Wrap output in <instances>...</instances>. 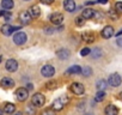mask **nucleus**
<instances>
[{
  "label": "nucleus",
  "mask_w": 122,
  "mask_h": 115,
  "mask_svg": "<svg viewBox=\"0 0 122 115\" xmlns=\"http://www.w3.org/2000/svg\"><path fill=\"white\" fill-rule=\"evenodd\" d=\"M84 23H85V18L84 17H77L76 18V24L78 25V26H81V25H84Z\"/></svg>",
  "instance_id": "obj_30"
},
{
  "label": "nucleus",
  "mask_w": 122,
  "mask_h": 115,
  "mask_svg": "<svg viewBox=\"0 0 122 115\" xmlns=\"http://www.w3.org/2000/svg\"><path fill=\"white\" fill-rule=\"evenodd\" d=\"M43 115H54V113H53L51 110H47V111L43 113Z\"/></svg>",
  "instance_id": "obj_36"
},
{
  "label": "nucleus",
  "mask_w": 122,
  "mask_h": 115,
  "mask_svg": "<svg viewBox=\"0 0 122 115\" xmlns=\"http://www.w3.org/2000/svg\"><path fill=\"white\" fill-rule=\"evenodd\" d=\"M90 53H91L90 48H83V49L80 50V55H81V56H86V55H89Z\"/></svg>",
  "instance_id": "obj_32"
},
{
  "label": "nucleus",
  "mask_w": 122,
  "mask_h": 115,
  "mask_svg": "<svg viewBox=\"0 0 122 115\" xmlns=\"http://www.w3.org/2000/svg\"><path fill=\"white\" fill-rule=\"evenodd\" d=\"M71 90H72V92L76 94V95H83L84 91H85V88H84V85H83L81 83L76 82V83H73V84L71 85Z\"/></svg>",
  "instance_id": "obj_8"
},
{
  "label": "nucleus",
  "mask_w": 122,
  "mask_h": 115,
  "mask_svg": "<svg viewBox=\"0 0 122 115\" xmlns=\"http://www.w3.org/2000/svg\"><path fill=\"white\" fill-rule=\"evenodd\" d=\"M105 98V92L104 91H98L95 96V101L96 102H102L103 99Z\"/></svg>",
  "instance_id": "obj_24"
},
{
  "label": "nucleus",
  "mask_w": 122,
  "mask_h": 115,
  "mask_svg": "<svg viewBox=\"0 0 122 115\" xmlns=\"http://www.w3.org/2000/svg\"><path fill=\"white\" fill-rule=\"evenodd\" d=\"M31 103H32L34 107H42L46 103V98H44V96L42 94L38 92V94H35L31 97Z\"/></svg>",
  "instance_id": "obj_1"
},
{
  "label": "nucleus",
  "mask_w": 122,
  "mask_h": 115,
  "mask_svg": "<svg viewBox=\"0 0 122 115\" xmlns=\"http://www.w3.org/2000/svg\"><path fill=\"white\" fill-rule=\"evenodd\" d=\"M121 82H122V79H121V77H120L118 73H112V74L109 77V79H108L109 85H110V86H114V88L118 86V85L121 84Z\"/></svg>",
  "instance_id": "obj_4"
},
{
  "label": "nucleus",
  "mask_w": 122,
  "mask_h": 115,
  "mask_svg": "<svg viewBox=\"0 0 122 115\" xmlns=\"http://www.w3.org/2000/svg\"><path fill=\"white\" fill-rule=\"evenodd\" d=\"M25 1H29V0H25Z\"/></svg>",
  "instance_id": "obj_46"
},
{
  "label": "nucleus",
  "mask_w": 122,
  "mask_h": 115,
  "mask_svg": "<svg viewBox=\"0 0 122 115\" xmlns=\"http://www.w3.org/2000/svg\"><path fill=\"white\" fill-rule=\"evenodd\" d=\"M118 114V109L116 105L114 104H109L105 108V115H117Z\"/></svg>",
  "instance_id": "obj_17"
},
{
  "label": "nucleus",
  "mask_w": 122,
  "mask_h": 115,
  "mask_svg": "<svg viewBox=\"0 0 122 115\" xmlns=\"http://www.w3.org/2000/svg\"><path fill=\"white\" fill-rule=\"evenodd\" d=\"M56 55L60 58L61 60H65V59H68V56H70V50L65 49V48H61L56 52Z\"/></svg>",
  "instance_id": "obj_16"
},
{
  "label": "nucleus",
  "mask_w": 122,
  "mask_h": 115,
  "mask_svg": "<svg viewBox=\"0 0 122 115\" xmlns=\"http://www.w3.org/2000/svg\"><path fill=\"white\" fill-rule=\"evenodd\" d=\"M107 86H108V82H105L104 79H101V80L97 82V89H98V91H104L107 89Z\"/></svg>",
  "instance_id": "obj_23"
},
{
  "label": "nucleus",
  "mask_w": 122,
  "mask_h": 115,
  "mask_svg": "<svg viewBox=\"0 0 122 115\" xmlns=\"http://www.w3.org/2000/svg\"><path fill=\"white\" fill-rule=\"evenodd\" d=\"M26 113H28V114H30V115H34V114H35L34 105H29V107H26Z\"/></svg>",
  "instance_id": "obj_33"
},
{
  "label": "nucleus",
  "mask_w": 122,
  "mask_h": 115,
  "mask_svg": "<svg viewBox=\"0 0 122 115\" xmlns=\"http://www.w3.org/2000/svg\"><path fill=\"white\" fill-rule=\"evenodd\" d=\"M32 89H34V85H32V84H28V85H26V90H28V91H29V90H32Z\"/></svg>",
  "instance_id": "obj_37"
},
{
  "label": "nucleus",
  "mask_w": 122,
  "mask_h": 115,
  "mask_svg": "<svg viewBox=\"0 0 122 115\" xmlns=\"http://www.w3.org/2000/svg\"><path fill=\"white\" fill-rule=\"evenodd\" d=\"M68 102V98L66 97V96H61V97H59L56 101H54V103H53V108H54V110H61L65 105H66V103Z\"/></svg>",
  "instance_id": "obj_2"
},
{
  "label": "nucleus",
  "mask_w": 122,
  "mask_h": 115,
  "mask_svg": "<svg viewBox=\"0 0 122 115\" xmlns=\"http://www.w3.org/2000/svg\"><path fill=\"white\" fill-rule=\"evenodd\" d=\"M49 19H50V22H51L53 24L59 25V24L62 23V21H64V16L61 15L60 12H54V13H51V15H50Z\"/></svg>",
  "instance_id": "obj_9"
},
{
  "label": "nucleus",
  "mask_w": 122,
  "mask_h": 115,
  "mask_svg": "<svg viewBox=\"0 0 122 115\" xmlns=\"http://www.w3.org/2000/svg\"><path fill=\"white\" fill-rule=\"evenodd\" d=\"M93 16H95V10H92V9H85L81 15V17H84L85 19H91V18H93Z\"/></svg>",
  "instance_id": "obj_20"
},
{
  "label": "nucleus",
  "mask_w": 122,
  "mask_h": 115,
  "mask_svg": "<svg viewBox=\"0 0 122 115\" xmlns=\"http://www.w3.org/2000/svg\"><path fill=\"white\" fill-rule=\"evenodd\" d=\"M85 115H92V114H85Z\"/></svg>",
  "instance_id": "obj_45"
},
{
  "label": "nucleus",
  "mask_w": 122,
  "mask_h": 115,
  "mask_svg": "<svg viewBox=\"0 0 122 115\" xmlns=\"http://www.w3.org/2000/svg\"><path fill=\"white\" fill-rule=\"evenodd\" d=\"M120 98L122 99V92H120Z\"/></svg>",
  "instance_id": "obj_43"
},
{
  "label": "nucleus",
  "mask_w": 122,
  "mask_h": 115,
  "mask_svg": "<svg viewBox=\"0 0 122 115\" xmlns=\"http://www.w3.org/2000/svg\"><path fill=\"white\" fill-rule=\"evenodd\" d=\"M79 73H81V67L78 66V65L71 66V67L66 71V74H79Z\"/></svg>",
  "instance_id": "obj_18"
},
{
  "label": "nucleus",
  "mask_w": 122,
  "mask_h": 115,
  "mask_svg": "<svg viewBox=\"0 0 122 115\" xmlns=\"http://www.w3.org/2000/svg\"><path fill=\"white\" fill-rule=\"evenodd\" d=\"M0 115H4V111H3L1 109H0Z\"/></svg>",
  "instance_id": "obj_41"
},
{
  "label": "nucleus",
  "mask_w": 122,
  "mask_h": 115,
  "mask_svg": "<svg viewBox=\"0 0 122 115\" xmlns=\"http://www.w3.org/2000/svg\"><path fill=\"white\" fill-rule=\"evenodd\" d=\"M101 55H102V50L99 48H95L92 50V58L93 59H98V58H101Z\"/></svg>",
  "instance_id": "obj_27"
},
{
  "label": "nucleus",
  "mask_w": 122,
  "mask_h": 115,
  "mask_svg": "<svg viewBox=\"0 0 122 115\" xmlns=\"http://www.w3.org/2000/svg\"><path fill=\"white\" fill-rule=\"evenodd\" d=\"M29 96V91L25 89V88H19L17 91H16V98L19 101V102H24Z\"/></svg>",
  "instance_id": "obj_5"
},
{
  "label": "nucleus",
  "mask_w": 122,
  "mask_h": 115,
  "mask_svg": "<svg viewBox=\"0 0 122 115\" xmlns=\"http://www.w3.org/2000/svg\"><path fill=\"white\" fill-rule=\"evenodd\" d=\"M109 16H110V18L114 19V21H116V19L118 18V13H117L115 10H109Z\"/></svg>",
  "instance_id": "obj_29"
},
{
  "label": "nucleus",
  "mask_w": 122,
  "mask_h": 115,
  "mask_svg": "<svg viewBox=\"0 0 122 115\" xmlns=\"http://www.w3.org/2000/svg\"><path fill=\"white\" fill-rule=\"evenodd\" d=\"M46 32H48V34H51V32H53L51 28H46Z\"/></svg>",
  "instance_id": "obj_38"
},
{
  "label": "nucleus",
  "mask_w": 122,
  "mask_h": 115,
  "mask_svg": "<svg viewBox=\"0 0 122 115\" xmlns=\"http://www.w3.org/2000/svg\"><path fill=\"white\" fill-rule=\"evenodd\" d=\"M1 60H3V56H0V63H1Z\"/></svg>",
  "instance_id": "obj_44"
},
{
  "label": "nucleus",
  "mask_w": 122,
  "mask_h": 115,
  "mask_svg": "<svg viewBox=\"0 0 122 115\" xmlns=\"http://www.w3.org/2000/svg\"><path fill=\"white\" fill-rule=\"evenodd\" d=\"M13 42L18 46H22L26 42V34L25 32H17L13 36Z\"/></svg>",
  "instance_id": "obj_7"
},
{
  "label": "nucleus",
  "mask_w": 122,
  "mask_h": 115,
  "mask_svg": "<svg viewBox=\"0 0 122 115\" xmlns=\"http://www.w3.org/2000/svg\"><path fill=\"white\" fill-rule=\"evenodd\" d=\"M16 115H22V113H20V111H18V113H16Z\"/></svg>",
  "instance_id": "obj_42"
},
{
  "label": "nucleus",
  "mask_w": 122,
  "mask_h": 115,
  "mask_svg": "<svg viewBox=\"0 0 122 115\" xmlns=\"http://www.w3.org/2000/svg\"><path fill=\"white\" fill-rule=\"evenodd\" d=\"M121 35H122V30H120V31L117 32V36H121Z\"/></svg>",
  "instance_id": "obj_40"
},
{
  "label": "nucleus",
  "mask_w": 122,
  "mask_h": 115,
  "mask_svg": "<svg viewBox=\"0 0 122 115\" xmlns=\"http://www.w3.org/2000/svg\"><path fill=\"white\" fill-rule=\"evenodd\" d=\"M0 17H4L6 21H9L11 18V13L9 12V10H1L0 11Z\"/></svg>",
  "instance_id": "obj_26"
},
{
  "label": "nucleus",
  "mask_w": 122,
  "mask_h": 115,
  "mask_svg": "<svg viewBox=\"0 0 122 115\" xmlns=\"http://www.w3.org/2000/svg\"><path fill=\"white\" fill-rule=\"evenodd\" d=\"M55 73V68L51 66V65H44L42 68H41V74L46 78H49V77H53Z\"/></svg>",
  "instance_id": "obj_3"
},
{
  "label": "nucleus",
  "mask_w": 122,
  "mask_h": 115,
  "mask_svg": "<svg viewBox=\"0 0 122 115\" xmlns=\"http://www.w3.org/2000/svg\"><path fill=\"white\" fill-rule=\"evenodd\" d=\"M31 18H32V17L30 16L29 11H23V12L19 13V21H20V23L24 24V25L30 24V23H31Z\"/></svg>",
  "instance_id": "obj_10"
},
{
  "label": "nucleus",
  "mask_w": 122,
  "mask_h": 115,
  "mask_svg": "<svg viewBox=\"0 0 122 115\" xmlns=\"http://www.w3.org/2000/svg\"><path fill=\"white\" fill-rule=\"evenodd\" d=\"M17 68H18V63L15 59H9L6 63V70L9 72H15L17 71Z\"/></svg>",
  "instance_id": "obj_12"
},
{
  "label": "nucleus",
  "mask_w": 122,
  "mask_h": 115,
  "mask_svg": "<svg viewBox=\"0 0 122 115\" xmlns=\"http://www.w3.org/2000/svg\"><path fill=\"white\" fill-rule=\"evenodd\" d=\"M18 29H20L19 26H12V25H10V24H4L3 26H1V32L5 35V36H10L13 31H17Z\"/></svg>",
  "instance_id": "obj_6"
},
{
  "label": "nucleus",
  "mask_w": 122,
  "mask_h": 115,
  "mask_svg": "<svg viewBox=\"0 0 122 115\" xmlns=\"http://www.w3.org/2000/svg\"><path fill=\"white\" fill-rule=\"evenodd\" d=\"M115 11L117 13H122V3L121 1H118V3L115 4Z\"/></svg>",
  "instance_id": "obj_31"
},
{
  "label": "nucleus",
  "mask_w": 122,
  "mask_h": 115,
  "mask_svg": "<svg viewBox=\"0 0 122 115\" xmlns=\"http://www.w3.org/2000/svg\"><path fill=\"white\" fill-rule=\"evenodd\" d=\"M41 3H43L46 5H50V4L54 3V0H41Z\"/></svg>",
  "instance_id": "obj_35"
},
{
  "label": "nucleus",
  "mask_w": 122,
  "mask_h": 115,
  "mask_svg": "<svg viewBox=\"0 0 122 115\" xmlns=\"http://www.w3.org/2000/svg\"><path fill=\"white\" fill-rule=\"evenodd\" d=\"M112 35H114V29H112V26H110V25L105 26V28L102 30V36H103L104 38H110Z\"/></svg>",
  "instance_id": "obj_15"
},
{
  "label": "nucleus",
  "mask_w": 122,
  "mask_h": 115,
  "mask_svg": "<svg viewBox=\"0 0 122 115\" xmlns=\"http://www.w3.org/2000/svg\"><path fill=\"white\" fill-rule=\"evenodd\" d=\"M81 37H83V40H84L85 42H87V43L93 42V41H95V38H96L93 32H84V34L81 35Z\"/></svg>",
  "instance_id": "obj_19"
},
{
  "label": "nucleus",
  "mask_w": 122,
  "mask_h": 115,
  "mask_svg": "<svg viewBox=\"0 0 122 115\" xmlns=\"http://www.w3.org/2000/svg\"><path fill=\"white\" fill-rule=\"evenodd\" d=\"M13 5H15L13 0H3V1H1V6L5 10H11L13 7Z\"/></svg>",
  "instance_id": "obj_22"
},
{
  "label": "nucleus",
  "mask_w": 122,
  "mask_h": 115,
  "mask_svg": "<svg viewBox=\"0 0 122 115\" xmlns=\"http://www.w3.org/2000/svg\"><path fill=\"white\" fill-rule=\"evenodd\" d=\"M81 73L84 74V77H90V76L92 74V70H91V67L85 66V67L81 70Z\"/></svg>",
  "instance_id": "obj_25"
},
{
  "label": "nucleus",
  "mask_w": 122,
  "mask_h": 115,
  "mask_svg": "<svg viewBox=\"0 0 122 115\" xmlns=\"http://www.w3.org/2000/svg\"><path fill=\"white\" fill-rule=\"evenodd\" d=\"M0 84H1V86L5 88V89H11V88L15 86V80L10 77H5V78L1 79V83Z\"/></svg>",
  "instance_id": "obj_11"
},
{
  "label": "nucleus",
  "mask_w": 122,
  "mask_h": 115,
  "mask_svg": "<svg viewBox=\"0 0 122 115\" xmlns=\"http://www.w3.org/2000/svg\"><path fill=\"white\" fill-rule=\"evenodd\" d=\"M64 7L67 12H73L76 11V3L74 0H65L64 1Z\"/></svg>",
  "instance_id": "obj_13"
},
{
  "label": "nucleus",
  "mask_w": 122,
  "mask_h": 115,
  "mask_svg": "<svg viewBox=\"0 0 122 115\" xmlns=\"http://www.w3.org/2000/svg\"><path fill=\"white\" fill-rule=\"evenodd\" d=\"M56 86H57V84H56V82H54V80H50V82H48V83L46 84V88L49 89V90H53V89H55Z\"/></svg>",
  "instance_id": "obj_28"
},
{
  "label": "nucleus",
  "mask_w": 122,
  "mask_h": 115,
  "mask_svg": "<svg viewBox=\"0 0 122 115\" xmlns=\"http://www.w3.org/2000/svg\"><path fill=\"white\" fill-rule=\"evenodd\" d=\"M16 110V105L13 103H5L4 104V111L6 114H12Z\"/></svg>",
  "instance_id": "obj_21"
},
{
  "label": "nucleus",
  "mask_w": 122,
  "mask_h": 115,
  "mask_svg": "<svg viewBox=\"0 0 122 115\" xmlns=\"http://www.w3.org/2000/svg\"><path fill=\"white\" fill-rule=\"evenodd\" d=\"M98 3H101V4H107L108 0H98Z\"/></svg>",
  "instance_id": "obj_39"
},
{
  "label": "nucleus",
  "mask_w": 122,
  "mask_h": 115,
  "mask_svg": "<svg viewBox=\"0 0 122 115\" xmlns=\"http://www.w3.org/2000/svg\"><path fill=\"white\" fill-rule=\"evenodd\" d=\"M29 13H30V16H31L32 18H37V17L41 16V9H40L37 5H34V6L30 7Z\"/></svg>",
  "instance_id": "obj_14"
},
{
  "label": "nucleus",
  "mask_w": 122,
  "mask_h": 115,
  "mask_svg": "<svg viewBox=\"0 0 122 115\" xmlns=\"http://www.w3.org/2000/svg\"><path fill=\"white\" fill-rule=\"evenodd\" d=\"M116 43H117V46H120V47H122V36H117V40H116Z\"/></svg>",
  "instance_id": "obj_34"
}]
</instances>
